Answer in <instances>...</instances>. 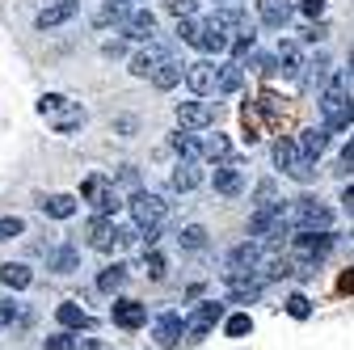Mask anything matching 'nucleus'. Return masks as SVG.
Returning <instances> with one entry per match:
<instances>
[{
    "label": "nucleus",
    "instance_id": "obj_1",
    "mask_svg": "<svg viewBox=\"0 0 354 350\" xmlns=\"http://www.w3.org/2000/svg\"><path fill=\"white\" fill-rule=\"evenodd\" d=\"M317 102H321V114H325V131L354 127V106H350V93H346V80H329Z\"/></svg>",
    "mask_w": 354,
    "mask_h": 350
},
{
    "label": "nucleus",
    "instance_id": "obj_2",
    "mask_svg": "<svg viewBox=\"0 0 354 350\" xmlns=\"http://www.w3.org/2000/svg\"><path fill=\"white\" fill-rule=\"evenodd\" d=\"M38 114L47 118L59 136H72V131H80L84 127V110L76 106V102H68V98H59V93H47L38 102Z\"/></svg>",
    "mask_w": 354,
    "mask_h": 350
},
{
    "label": "nucleus",
    "instance_id": "obj_3",
    "mask_svg": "<svg viewBox=\"0 0 354 350\" xmlns=\"http://www.w3.org/2000/svg\"><path fill=\"white\" fill-rule=\"evenodd\" d=\"M287 220H291L295 232H329L333 211L325 203H317V199H299V203L287 207Z\"/></svg>",
    "mask_w": 354,
    "mask_h": 350
},
{
    "label": "nucleus",
    "instance_id": "obj_4",
    "mask_svg": "<svg viewBox=\"0 0 354 350\" xmlns=\"http://www.w3.org/2000/svg\"><path fill=\"white\" fill-rule=\"evenodd\" d=\"M80 194H84V203H93V211H97V215H114V211L122 207V199H118V190H114V178H102V173L84 178Z\"/></svg>",
    "mask_w": 354,
    "mask_h": 350
},
{
    "label": "nucleus",
    "instance_id": "obj_5",
    "mask_svg": "<svg viewBox=\"0 0 354 350\" xmlns=\"http://www.w3.org/2000/svg\"><path fill=\"white\" fill-rule=\"evenodd\" d=\"M257 266H261V245H257V241H241V245L228 253V261H224V279H228V283H241V279H249Z\"/></svg>",
    "mask_w": 354,
    "mask_h": 350
},
{
    "label": "nucleus",
    "instance_id": "obj_6",
    "mask_svg": "<svg viewBox=\"0 0 354 350\" xmlns=\"http://www.w3.org/2000/svg\"><path fill=\"white\" fill-rule=\"evenodd\" d=\"M131 220H136V228H160V220H165V199L160 194H152V190H136L131 194Z\"/></svg>",
    "mask_w": 354,
    "mask_h": 350
},
{
    "label": "nucleus",
    "instance_id": "obj_7",
    "mask_svg": "<svg viewBox=\"0 0 354 350\" xmlns=\"http://www.w3.org/2000/svg\"><path fill=\"white\" fill-rule=\"evenodd\" d=\"M219 321H224V304H219V300H207V304H198L194 317L186 321V338H190V342H203Z\"/></svg>",
    "mask_w": 354,
    "mask_h": 350
},
{
    "label": "nucleus",
    "instance_id": "obj_8",
    "mask_svg": "<svg viewBox=\"0 0 354 350\" xmlns=\"http://www.w3.org/2000/svg\"><path fill=\"white\" fill-rule=\"evenodd\" d=\"M329 249H333V237H329V232H295V261L317 266Z\"/></svg>",
    "mask_w": 354,
    "mask_h": 350
},
{
    "label": "nucleus",
    "instance_id": "obj_9",
    "mask_svg": "<svg viewBox=\"0 0 354 350\" xmlns=\"http://www.w3.org/2000/svg\"><path fill=\"white\" fill-rule=\"evenodd\" d=\"M84 237H88V249H97V253H110V249L118 245L114 215H93V220L84 224Z\"/></svg>",
    "mask_w": 354,
    "mask_h": 350
},
{
    "label": "nucleus",
    "instance_id": "obj_10",
    "mask_svg": "<svg viewBox=\"0 0 354 350\" xmlns=\"http://www.w3.org/2000/svg\"><path fill=\"white\" fill-rule=\"evenodd\" d=\"M215 122V106L211 102H177V127L182 131H203Z\"/></svg>",
    "mask_w": 354,
    "mask_h": 350
},
{
    "label": "nucleus",
    "instance_id": "obj_11",
    "mask_svg": "<svg viewBox=\"0 0 354 350\" xmlns=\"http://www.w3.org/2000/svg\"><path fill=\"white\" fill-rule=\"evenodd\" d=\"M182 76H186V84H190V93H194V98L215 93V64H207V59L182 64Z\"/></svg>",
    "mask_w": 354,
    "mask_h": 350
},
{
    "label": "nucleus",
    "instance_id": "obj_12",
    "mask_svg": "<svg viewBox=\"0 0 354 350\" xmlns=\"http://www.w3.org/2000/svg\"><path fill=\"white\" fill-rule=\"evenodd\" d=\"M110 321L118 325V329H140L144 321H148V308L140 300H114L110 304Z\"/></svg>",
    "mask_w": 354,
    "mask_h": 350
},
{
    "label": "nucleus",
    "instance_id": "obj_13",
    "mask_svg": "<svg viewBox=\"0 0 354 350\" xmlns=\"http://www.w3.org/2000/svg\"><path fill=\"white\" fill-rule=\"evenodd\" d=\"M228 30L219 26L215 17H207V21H198V51H207V55H224L228 51Z\"/></svg>",
    "mask_w": 354,
    "mask_h": 350
},
{
    "label": "nucleus",
    "instance_id": "obj_14",
    "mask_svg": "<svg viewBox=\"0 0 354 350\" xmlns=\"http://www.w3.org/2000/svg\"><path fill=\"white\" fill-rule=\"evenodd\" d=\"M122 34H127L131 42H152V38H156V13H148V9L127 13V21H122Z\"/></svg>",
    "mask_w": 354,
    "mask_h": 350
},
{
    "label": "nucleus",
    "instance_id": "obj_15",
    "mask_svg": "<svg viewBox=\"0 0 354 350\" xmlns=\"http://www.w3.org/2000/svg\"><path fill=\"white\" fill-rule=\"evenodd\" d=\"M76 13H80V0H55V5H47V9L34 17V26H38V30H55V26L72 21Z\"/></svg>",
    "mask_w": 354,
    "mask_h": 350
},
{
    "label": "nucleus",
    "instance_id": "obj_16",
    "mask_svg": "<svg viewBox=\"0 0 354 350\" xmlns=\"http://www.w3.org/2000/svg\"><path fill=\"white\" fill-rule=\"evenodd\" d=\"M165 59H173V55H169L165 47H156V42H148V51H136V55H131V76H144V80H148Z\"/></svg>",
    "mask_w": 354,
    "mask_h": 350
},
{
    "label": "nucleus",
    "instance_id": "obj_17",
    "mask_svg": "<svg viewBox=\"0 0 354 350\" xmlns=\"http://www.w3.org/2000/svg\"><path fill=\"white\" fill-rule=\"evenodd\" d=\"M182 333H186V321L177 317V313H160V317H156V346L173 350L177 342H182Z\"/></svg>",
    "mask_w": 354,
    "mask_h": 350
},
{
    "label": "nucleus",
    "instance_id": "obj_18",
    "mask_svg": "<svg viewBox=\"0 0 354 350\" xmlns=\"http://www.w3.org/2000/svg\"><path fill=\"white\" fill-rule=\"evenodd\" d=\"M257 21L270 26V30H283L291 21V5L287 0H257Z\"/></svg>",
    "mask_w": 354,
    "mask_h": 350
},
{
    "label": "nucleus",
    "instance_id": "obj_19",
    "mask_svg": "<svg viewBox=\"0 0 354 350\" xmlns=\"http://www.w3.org/2000/svg\"><path fill=\"white\" fill-rule=\"evenodd\" d=\"M245 190V173L236 165H219L215 169V194H224V199H236Z\"/></svg>",
    "mask_w": 354,
    "mask_h": 350
},
{
    "label": "nucleus",
    "instance_id": "obj_20",
    "mask_svg": "<svg viewBox=\"0 0 354 350\" xmlns=\"http://www.w3.org/2000/svg\"><path fill=\"white\" fill-rule=\"evenodd\" d=\"M329 136H333V131H325V127H308V131H299V140H295V148L304 152V156H321L325 148H329Z\"/></svg>",
    "mask_w": 354,
    "mask_h": 350
},
{
    "label": "nucleus",
    "instance_id": "obj_21",
    "mask_svg": "<svg viewBox=\"0 0 354 350\" xmlns=\"http://www.w3.org/2000/svg\"><path fill=\"white\" fill-rule=\"evenodd\" d=\"M224 30H236V34H253V21H249V13L241 9V5H224V9H215L211 13Z\"/></svg>",
    "mask_w": 354,
    "mask_h": 350
},
{
    "label": "nucleus",
    "instance_id": "obj_22",
    "mask_svg": "<svg viewBox=\"0 0 354 350\" xmlns=\"http://www.w3.org/2000/svg\"><path fill=\"white\" fill-rule=\"evenodd\" d=\"M0 283H5L9 291H26L34 283V270L26 266V261H5V266H0Z\"/></svg>",
    "mask_w": 354,
    "mask_h": 350
},
{
    "label": "nucleus",
    "instance_id": "obj_23",
    "mask_svg": "<svg viewBox=\"0 0 354 350\" xmlns=\"http://www.w3.org/2000/svg\"><path fill=\"white\" fill-rule=\"evenodd\" d=\"M241 80H245V72H241L236 59L219 64V68H215V93H236V89H241Z\"/></svg>",
    "mask_w": 354,
    "mask_h": 350
},
{
    "label": "nucleus",
    "instance_id": "obj_24",
    "mask_svg": "<svg viewBox=\"0 0 354 350\" xmlns=\"http://www.w3.org/2000/svg\"><path fill=\"white\" fill-rule=\"evenodd\" d=\"M274 64L283 68V76H299V68H304V51H299V42H279Z\"/></svg>",
    "mask_w": 354,
    "mask_h": 350
},
{
    "label": "nucleus",
    "instance_id": "obj_25",
    "mask_svg": "<svg viewBox=\"0 0 354 350\" xmlns=\"http://www.w3.org/2000/svg\"><path fill=\"white\" fill-rule=\"evenodd\" d=\"M47 266L55 270V275H72L76 266H80V249L76 245H59V249H51V261Z\"/></svg>",
    "mask_w": 354,
    "mask_h": 350
},
{
    "label": "nucleus",
    "instance_id": "obj_26",
    "mask_svg": "<svg viewBox=\"0 0 354 350\" xmlns=\"http://www.w3.org/2000/svg\"><path fill=\"white\" fill-rule=\"evenodd\" d=\"M127 13H131V5H127V0H106V5L97 9V17H93V26H97V30H106V26H118V21H127Z\"/></svg>",
    "mask_w": 354,
    "mask_h": 350
},
{
    "label": "nucleus",
    "instance_id": "obj_27",
    "mask_svg": "<svg viewBox=\"0 0 354 350\" xmlns=\"http://www.w3.org/2000/svg\"><path fill=\"white\" fill-rule=\"evenodd\" d=\"M38 207L47 211L51 220H72V215H76V199L72 194H51V199H42Z\"/></svg>",
    "mask_w": 354,
    "mask_h": 350
},
{
    "label": "nucleus",
    "instance_id": "obj_28",
    "mask_svg": "<svg viewBox=\"0 0 354 350\" xmlns=\"http://www.w3.org/2000/svg\"><path fill=\"white\" fill-rule=\"evenodd\" d=\"M198 182H203V169H198L194 160H182V165L173 169V190H182V194H186V190H194Z\"/></svg>",
    "mask_w": 354,
    "mask_h": 350
},
{
    "label": "nucleus",
    "instance_id": "obj_29",
    "mask_svg": "<svg viewBox=\"0 0 354 350\" xmlns=\"http://www.w3.org/2000/svg\"><path fill=\"white\" fill-rule=\"evenodd\" d=\"M55 321H59L64 329H84V325H88V313L80 308V304L68 300V304H59V308H55Z\"/></svg>",
    "mask_w": 354,
    "mask_h": 350
},
{
    "label": "nucleus",
    "instance_id": "obj_30",
    "mask_svg": "<svg viewBox=\"0 0 354 350\" xmlns=\"http://www.w3.org/2000/svg\"><path fill=\"white\" fill-rule=\"evenodd\" d=\"M283 173H287V178H295V182H313V178H317V160L304 156V152H295V160H291Z\"/></svg>",
    "mask_w": 354,
    "mask_h": 350
},
{
    "label": "nucleus",
    "instance_id": "obj_31",
    "mask_svg": "<svg viewBox=\"0 0 354 350\" xmlns=\"http://www.w3.org/2000/svg\"><path fill=\"white\" fill-rule=\"evenodd\" d=\"M177 80H182V64H177V59H165V64L152 72V84H156V89H173Z\"/></svg>",
    "mask_w": 354,
    "mask_h": 350
},
{
    "label": "nucleus",
    "instance_id": "obj_32",
    "mask_svg": "<svg viewBox=\"0 0 354 350\" xmlns=\"http://www.w3.org/2000/svg\"><path fill=\"white\" fill-rule=\"evenodd\" d=\"M177 241H182V249H194L198 253V249H207V228L203 224H186Z\"/></svg>",
    "mask_w": 354,
    "mask_h": 350
},
{
    "label": "nucleus",
    "instance_id": "obj_33",
    "mask_svg": "<svg viewBox=\"0 0 354 350\" xmlns=\"http://www.w3.org/2000/svg\"><path fill=\"white\" fill-rule=\"evenodd\" d=\"M122 283H127V266H118V261H114V266H106V270H102V279H97V287H102V291H118Z\"/></svg>",
    "mask_w": 354,
    "mask_h": 350
},
{
    "label": "nucleus",
    "instance_id": "obj_34",
    "mask_svg": "<svg viewBox=\"0 0 354 350\" xmlns=\"http://www.w3.org/2000/svg\"><path fill=\"white\" fill-rule=\"evenodd\" d=\"M173 152L182 156V160H194V156H198V140L186 136V131H177V136H173Z\"/></svg>",
    "mask_w": 354,
    "mask_h": 350
},
{
    "label": "nucleus",
    "instance_id": "obj_35",
    "mask_svg": "<svg viewBox=\"0 0 354 350\" xmlns=\"http://www.w3.org/2000/svg\"><path fill=\"white\" fill-rule=\"evenodd\" d=\"M198 152L211 156V160H224V156H228V140H224V136H207V140L198 144Z\"/></svg>",
    "mask_w": 354,
    "mask_h": 350
},
{
    "label": "nucleus",
    "instance_id": "obj_36",
    "mask_svg": "<svg viewBox=\"0 0 354 350\" xmlns=\"http://www.w3.org/2000/svg\"><path fill=\"white\" fill-rule=\"evenodd\" d=\"M249 329H253L249 313H236V317H228V321H224V333H228V338H245Z\"/></svg>",
    "mask_w": 354,
    "mask_h": 350
},
{
    "label": "nucleus",
    "instance_id": "obj_37",
    "mask_svg": "<svg viewBox=\"0 0 354 350\" xmlns=\"http://www.w3.org/2000/svg\"><path fill=\"white\" fill-rule=\"evenodd\" d=\"M26 232V220L21 215H5V220H0V241H13V237H21Z\"/></svg>",
    "mask_w": 354,
    "mask_h": 350
},
{
    "label": "nucleus",
    "instance_id": "obj_38",
    "mask_svg": "<svg viewBox=\"0 0 354 350\" xmlns=\"http://www.w3.org/2000/svg\"><path fill=\"white\" fill-rule=\"evenodd\" d=\"M177 38H182L186 47H198V21L194 17H182V21H177Z\"/></svg>",
    "mask_w": 354,
    "mask_h": 350
},
{
    "label": "nucleus",
    "instance_id": "obj_39",
    "mask_svg": "<svg viewBox=\"0 0 354 350\" xmlns=\"http://www.w3.org/2000/svg\"><path fill=\"white\" fill-rule=\"evenodd\" d=\"M295 152H299V148H295V140H279V144H274V165H279V169H287V165L295 160Z\"/></svg>",
    "mask_w": 354,
    "mask_h": 350
},
{
    "label": "nucleus",
    "instance_id": "obj_40",
    "mask_svg": "<svg viewBox=\"0 0 354 350\" xmlns=\"http://www.w3.org/2000/svg\"><path fill=\"white\" fill-rule=\"evenodd\" d=\"M165 9L182 21V17H194V9H198V0H165Z\"/></svg>",
    "mask_w": 354,
    "mask_h": 350
},
{
    "label": "nucleus",
    "instance_id": "obj_41",
    "mask_svg": "<svg viewBox=\"0 0 354 350\" xmlns=\"http://www.w3.org/2000/svg\"><path fill=\"white\" fill-rule=\"evenodd\" d=\"M287 313H291L295 321H304L308 313H313V304H308V295H299V291H295V295L287 300Z\"/></svg>",
    "mask_w": 354,
    "mask_h": 350
},
{
    "label": "nucleus",
    "instance_id": "obj_42",
    "mask_svg": "<svg viewBox=\"0 0 354 350\" xmlns=\"http://www.w3.org/2000/svg\"><path fill=\"white\" fill-rule=\"evenodd\" d=\"M42 350H76V338L64 329V333H55V338H47V342H42Z\"/></svg>",
    "mask_w": 354,
    "mask_h": 350
},
{
    "label": "nucleus",
    "instance_id": "obj_43",
    "mask_svg": "<svg viewBox=\"0 0 354 350\" xmlns=\"http://www.w3.org/2000/svg\"><path fill=\"white\" fill-rule=\"evenodd\" d=\"M144 266H148V279H165V257H160L156 249H148V257H144Z\"/></svg>",
    "mask_w": 354,
    "mask_h": 350
},
{
    "label": "nucleus",
    "instance_id": "obj_44",
    "mask_svg": "<svg viewBox=\"0 0 354 350\" xmlns=\"http://www.w3.org/2000/svg\"><path fill=\"white\" fill-rule=\"evenodd\" d=\"M253 42H257V34H241L236 42H228L232 55H236V64H241V55H249V51H253Z\"/></svg>",
    "mask_w": 354,
    "mask_h": 350
},
{
    "label": "nucleus",
    "instance_id": "obj_45",
    "mask_svg": "<svg viewBox=\"0 0 354 350\" xmlns=\"http://www.w3.org/2000/svg\"><path fill=\"white\" fill-rule=\"evenodd\" d=\"M299 9H304V17H321L325 13V0H304Z\"/></svg>",
    "mask_w": 354,
    "mask_h": 350
},
{
    "label": "nucleus",
    "instance_id": "obj_46",
    "mask_svg": "<svg viewBox=\"0 0 354 350\" xmlns=\"http://www.w3.org/2000/svg\"><path fill=\"white\" fill-rule=\"evenodd\" d=\"M337 169H342V173H350V169H354V140L346 144V152H342V165H337Z\"/></svg>",
    "mask_w": 354,
    "mask_h": 350
},
{
    "label": "nucleus",
    "instance_id": "obj_47",
    "mask_svg": "<svg viewBox=\"0 0 354 350\" xmlns=\"http://www.w3.org/2000/svg\"><path fill=\"white\" fill-rule=\"evenodd\" d=\"M9 321H13V304H9V300H0V329H5Z\"/></svg>",
    "mask_w": 354,
    "mask_h": 350
},
{
    "label": "nucleus",
    "instance_id": "obj_48",
    "mask_svg": "<svg viewBox=\"0 0 354 350\" xmlns=\"http://www.w3.org/2000/svg\"><path fill=\"white\" fill-rule=\"evenodd\" d=\"M304 38H308V42H317V38H325V26H313V30H304Z\"/></svg>",
    "mask_w": 354,
    "mask_h": 350
},
{
    "label": "nucleus",
    "instance_id": "obj_49",
    "mask_svg": "<svg viewBox=\"0 0 354 350\" xmlns=\"http://www.w3.org/2000/svg\"><path fill=\"white\" fill-rule=\"evenodd\" d=\"M342 203H346V211H354V186H346V194H342Z\"/></svg>",
    "mask_w": 354,
    "mask_h": 350
},
{
    "label": "nucleus",
    "instance_id": "obj_50",
    "mask_svg": "<svg viewBox=\"0 0 354 350\" xmlns=\"http://www.w3.org/2000/svg\"><path fill=\"white\" fill-rule=\"evenodd\" d=\"M224 5H232V0H224Z\"/></svg>",
    "mask_w": 354,
    "mask_h": 350
},
{
    "label": "nucleus",
    "instance_id": "obj_51",
    "mask_svg": "<svg viewBox=\"0 0 354 350\" xmlns=\"http://www.w3.org/2000/svg\"><path fill=\"white\" fill-rule=\"evenodd\" d=\"M127 5H131V0H127Z\"/></svg>",
    "mask_w": 354,
    "mask_h": 350
}]
</instances>
